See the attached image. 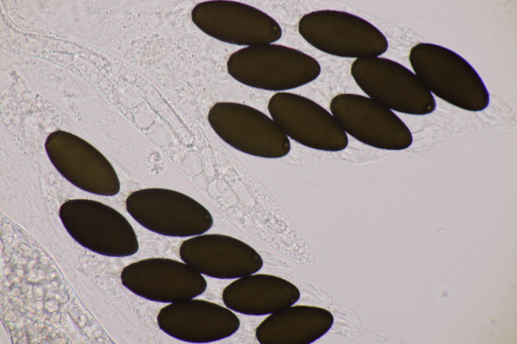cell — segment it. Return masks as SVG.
<instances>
[{"mask_svg": "<svg viewBox=\"0 0 517 344\" xmlns=\"http://www.w3.org/2000/svg\"><path fill=\"white\" fill-rule=\"evenodd\" d=\"M350 73L370 98L397 112L427 114L435 109V100L419 78L391 60L378 56L356 59Z\"/></svg>", "mask_w": 517, "mask_h": 344, "instance_id": "obj_1", "label": "cell"}, {"mask_svg": "<svg viewBox=\"0 0 517 344\" xmlns=\"http://www.w3.org/2000/svg\"><path fill=\"white\" fill-rule=\"evenodd\" d=\"M298 30L313 46L340 57L378 56L388 47L386 37L373 24L342 11L326 10L308 13L300 20Z\"/></svg>", "mask_w": 517, "mask_h": 344, "instance_id": "obj_2", "label": "cell"}, {"mask_svg": "<svg viewBox=\"0 0 517 344\" xmlns=\"http://www.w3.org/2000/svg\"><path fill=\"white\" fill-rule=\"evenodd\" d=\"M129 214L146 229L164 236L187 237L201 235L213 226L208 210L190 197L164 188L131 193L125 200Z\"/></svg>", "mask_w": 517, "mask_h": 344, "instance_id": "obj_3", "label": "cell"}, {"mask_svg": "<svg viewBox=\"0 0 517 344\" xmlns=\"http://www.w3.org/2000/svg\"><path fill=\"white\" fill-rule=\"evenodd\" d=\"M208 119L219 137L244 153L278 158L286 156L290 150L288 137L273 120L251 106L218 102L210 109Z\"/></svg>", "mask_w": 517, "mask_h": 344, "instance_id": "obj_4", "label": "cell"}, {"mask_svg": "<svg viewBox=\"0 0 517 344\" xmlns=\"http://www.w3.org/2000/svg\"><path fill=\"white\" fill-rule=\"evenodd\" d=\"M331 114L346 133L369 146L401 150L412 142L411 133L391 109L370 97L342 93L331 100Z\"/></svg>", "mask_w": 517, "mask_h": 344, "instance_id": "obj_5", "label": "cell"}, {"mask_svg": "<svg viewBox=\"0 0 517 344\" xmlns=\"http://www.w3.org/2000/svg\"><path fill=\"white\" fill-rule=\"evenodd\" d=\"M268 108L281 131L305 146L337 152L344 150L348 145L346 133L333 115L307 98L278 92L270 98Z\"/></svg>", "mask_w": 517, "mask_h": 344, "instance_id": "obj_6", "label": "cell"}, {"mask_svg": "<svg viewBox=\"0 0 517 344\" xmlns=\"http://www.w3.org/2000/svg\"><path fill=\"white\" fill-rule=\"evenodd\" d=\"M121 279L123 285L136 295L163 303L195 298L207 287L202 274L188 265L165 258L131 263L123 269Z\"/></svg>", "mask_w": 517, "mask_h": 344, "instance_id": "obj_7", "label": "cell"}, {"mask_svg": "<svg viewBox=\"0 0 517 344\" xmlns=\"http://www.w3.org/2000/svg\"><path fill=\"white\" fill-rule=\"evenodd\" d=\"M180 259L201 274L220 279L238 278L256 273L263 260L245 242L222 234H201L180 244Z\"/></svg>", "mask_w": 517, "mask_h": 344, "instance_id": "obj_8", "label": "cell"}, {"mask_svg": "<svg viewBox=\"0 0 517 344\" xmlns=\"http://www.w3.org/2000/svg\"><path fill=\"white\" fill-rule=\"evenodd\" d=\"M157 323L171 336L194 343L228 337L240 325L238 316L227 307L193 298L171 303L161 308Z\"/></svg>", "mask_w": 517, "mask_h": 344, "instance_id": "obj_9", "label": "cell"}, {"mask_svg": "<svg viewBox=\"0 0 517 344\" xmlns=\"http://www.w3.org/2000/svg\"><path fill=\"white\" fill-rule=\"evenodd\" d=\"M300 296L298 289L281 277L252 273L237 278L222 292L228 308L249 315H268L294 305Z\"/></svg>", "mask_w": 517, "mask_h": 344, "instance_id": "obj_10", "label": "cell"}, {"mask_svg": "<svg viewBox=\"0 0 517 344\" xmlns=\"http://www.w3.org/2000/svg\"><path fill=\"white\" fill-rule=\"evenodd\" d=\"M333 322L324 308L292 305L270 314L256 328L255 336L262 344H308L325 334Z\"/></svg>", "mask_w": 517, "mask_h": 344, "instance_id": "obj_11", "label": "cell"}]
</instances>
